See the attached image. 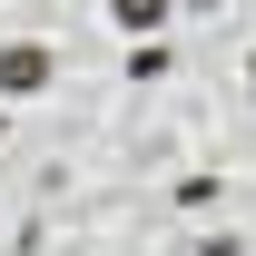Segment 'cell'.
Returning a JSON list of instances; mask_svg holds the SVG:
<instances>
[{
	"mask_svg": "<svg viewBox=\"0 0 256 256\" xmlns=\"http://www.w3.org/2000/svg\"><path fill=\"white\" fill-rule=\"evenodd\" d=\"M178 10H226V0H178Z\"/></svg>",
	"mask_w": 256,
	"mask_h": 256,
	"instance_id": "cell-4",
	"label": "cell"
},
{
	"mask_svg": "<svg viewBox=\"0 0 256 256\" xmlns=\"http://www.w3.org/2000/svg\"><path fill=\"white\" fill-rule=\"evenodd\" d=\"M0 138H10V118H0Z\"/></svg>",
	"mask_w": 256,
	"mask_h": 256,
	"instance_id": "cell-5",
	"label": "cell"
},
{
	"mask_svg": "<svg viewBox=\"0 0 256 256\" xmlns=\"http://www.w3.org/2000/svg\"><path fill=\"white\" fill-rule=\"evenodd\" d=\"M197 256H246V236H207V246H197Z\"/></svg>",
	"mask_w": 256,
	"mask_h": 256,
	"instance_id": "cell-3",
	"label": "cell"
},
{
	"mask_svg": "<svg viewBox=\"0 0 256 256\" xmlns=\"http://www.w3.org/2000/svg\"><path fill=\"white\" fill-rule=\"evenodd\" d=\"M50 79H60V60H50L40 40H10V50H0V98H40Z\"/></svg>",
	"mask_w": 256,
	"mask_h": 256,
	"instance_id": "cell-1",
	"label": "cell"
},
{
	"mask_svg": "<svg viewBox=\"0 0 256 256\" xmlns=\"http://www.w3.org/2000/svg\"><path fill=\"white\" fill-rule=\"evenodd\" d=\"M108 20H118L128 40H168V20H178V0H108Z\"/></svg>",
	"mask_w": 256,
	"mask_h": 256,
	"instance_id": "cell-2",
	"label": "cell"
}]
</instances>
